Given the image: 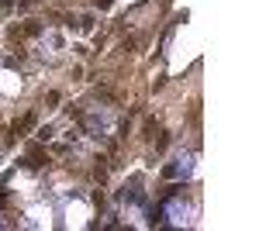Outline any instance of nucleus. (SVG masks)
Masks as SVG:
<instances>
[{"instance_id": "f257e3e1", "label": "nucleus", "mask_w": 259, "mask_h": 231, "mask_svg": "<svg viewBox=\"0 0 259 231\" xmlns=\"http://www.w3.org/2000/svg\"><path fill=\"white\" fill-rule=\"evenodd\" d=\"M21 224H24V228H52V207H49V204H35V207H28Z\"/></svg>"}, {"instance_id": "f03ea898", "label": "nucleus", "mask_w": 259, "mask_h": 231, "mask_svg": "<svg viewBox=\"0 0 259 231\" xmlns=\"http://www.w3.org/2000/svg\"><path fill=\"white\" fill-rule=\"evenodd\" d=\"M166 217H169V224H183V228H190L194 224V207L190 204H180V200H169L166 204Z\"/></svg>"}, {"instance_id": "7ed1b4c3", "label": "nucleus", "mask_w": 259, "mask_h": 231, "mask_svg": "<svg viewBox=\"0 0 259 231\" xmlns=\"http://www.w3.org/2000/svg\"><path fill=\"white\" fill-rule=\"evenodd\" d=\"M87 217H90V207H87L83 200L66 204V224H69V228H83V224H87Z\"/></svg>"}, {"instance_id": "20e7f679", "label": "nucleus", "mask_w": 259, "mask_h": 231, "mask_svg": "<svg viewBox=\"0 0 259 231\" xmlns=\"http://www.w3.org/2000/svg\"><path fill=\"white\" fill-rule=\"evenodd\" d=\"M21 90V76L14 73V69H0V94L14 97Z\"/></svg>"}, {"instance_id": "39448f33", "label": "nucleus", "mask_w": 259, "mask_h": 231, "mask_svg": "<svg viewBox=\"0 0 259 231\" xmlns=\"http://www.w3.org/2000/svg\"><path fill=\"white\" fill-rule=\"evenodd\" d=\"M0 228H7V221H0Z\"/></svg>"}]
</instances>
